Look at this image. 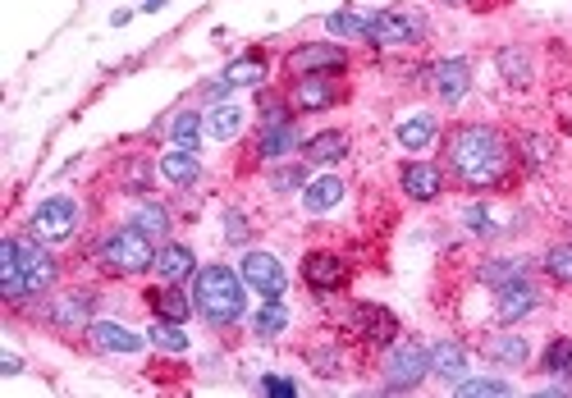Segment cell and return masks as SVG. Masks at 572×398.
I'll use <instances>...</instances> for the list:
<instances>
[{
  "mask_svg": "<svg viewBox=\"0 0 572 398\" xmlns=\"http://www.w3.org/2000/svg\"><path fill=\"white\" fill-rule=\"evenodd\" d=\"M357 334L371 339V344H394L399 339V321L385 312V307H357Z\"/></svg>",
  "mask_w": 572,
  "mask_h": 398,
  "instance_id": "cell-14",
  "label": "cell"
},
{
  "mask_svg": "<svg viewBox=\"0 0 572 398\" xmlns=\"http://www.w3.org/2000/svg\"><path fill=\"white\" fill-rule=\"evenodd\" d=\"M284 325H289V312H284L280 298H266V302H261V312L252 316V330H257L261 339H275V334H284Z\"/></svg>",
  "mask_w": 572,
  "mask_h": 398,
  "instance_id": "cell-28",
  "label": "cell"
},
{
  "mask_svg": "<svg viewBox=\"0 0 572 398\" xmlns=\"http://www.w3.org/2000/svg\"><path fill=\"white\" fill-rule=\"evenodd\" d=\"M431 138H435V115L417 110V115L399 119V147H403V151H421V147H431Z\"/></svg>",
  "mask_w": 572,
  "mask_h": 398,
  "instance_id": "cell-23",
  "label": "cell"
},
{
  "mask_svg": "<svg viewBox=\"0 0 572 398\" xmlns=\"http://www.w3.org/2000/svg\"><path fill=\"white\" fill-rule=\"evenodd\" d=\"M293 147H298V129H293V119H289V124H275V129L261 133L257 156L261 161H280V156H289Z\"/></svg>",
  "mask_w": 572,
  "mask_h": 398,
  "instance_id": "cell-24",
  "label": "cell"
},
{
  "mask_svg": "<svg viewBox=\"0 0 572 398\" xmlns=\"http://www.w3.org/2000/svg\"><path fill=\"white\" fill-rule=\"evenodd\" d=\"M161 5H165V0H147V10H161Z\"/></svg>",
  "mask_w": 572,
  "mask_h": 398,
  "instance_id": "cell-45",
  "label": "cell"
},
{
  "mask_svg": "<svg viewBox=\"0 0 572 398\" xmlns=\"http://www.w3.org/2000/svg\"><path fill=\"white\" fill-rule=\"evenodd\" d=\"M133 225H138L142 234L165 238V234H170V211H165V206H156V202H147V206H138V216H133Z\"/></svg>",
  "mask_w": 572,
  "mask_h": 398,
  "instance_id": "cell-33",
  "label": "cell"
},
{
  "mask_svg": "<svg viewBox=\"0 0 572 398\" xmlns=\"http://www.w3.org/2000/svg\"><path fill=\"white\" fill-rule=\"evenodd\" d=\"M467 87H472L467 60H440V65H435V92H440L444 101H463Z\"/></svg>",
  "mask_w": 572,
  "mask_h": 398,
  "instance_id": "cell-17",
  "label": "cell"
},
{
  "mask_svg": "<svg viewBox=\"0 0 572 398\" xmlns=\"http://www.w3.org/2000/svg\"><path fill=\"white\" fill-rule=\"evenodd\" d=\"M444 188V174L440 165H403V193L412 197V202H435Z\"/></svg>",
  "mask_w": 572,
  "mask_h": 398,
  "instance_id": "cell-13",
  "label": "cell"
},
{
  "mask_svg": "<svg viewBox=\"0 0 572 398\" xmlns=\"http://www.w3.org/2000/svg\"><path fill=\"white\" fill-rule=\"evenodd\" d=\"M238 129H243V110L238 106H216L211 115H206V133H211L216 142H229Z\"/></svg>",
  "mask_w": 572,
  "mask_h": 398,
  "instance_id": "cell-29",
  "label": "cell"
},
{
  "mask_svg": "<svg viewBox=\"0 0 572 398\" xmlns=\"http://www.w3.org/2000/svg\"><path fill=\"white\" fill-rule=\"evenodd\" d=\"M467 229H472V234H495V225H490V216L481 206H467Z\"/></svg>",
  "mask_w": 572,
  "mask_h": 398,
  "instance_id": "cell-41",
  "label": "cell"
},
{
  "mask_svg": "<svg viewBox=\"0 0 572 398\" xmlns=\"http://www.w3.org/2000/svg\"><path fill=\"white\" fill-rule=\"evenodd\" d=\"M170 133H174V147L197 151V142H202V115H193V110H184V115H174Z\"/></svg>",
  "mask_w": 572,
  "mask_h": 398,
  "instance_id": "cell-32",
  "label": "cell"
},
{
  "mask_svg": "<svg viewBox=\"0 0 572 398\" xmlns=\"http://www.w3.org/2000/svg\"><path fill=\"white\" fill-rule=\"evenodd\" d=\"M458 394L463 398H504V394H513V385H508V380H458Z\"/></svg>",
  "mask_w": 572,
  "mask_h": 398,
  "instance_id": "cell-37",
  "label": "cell"
},
{
  "mask_svg": "<svg viewBox=\"0 0 572 398\" xmlns=\"http://www.w3.org/2000/svg\"><path fill=\"white\" fill-rule=\"evenodd\" d=\"M87 339H92L101 353H138V348L147 344L142 334L124 330V325H115V321H92L87 325Z\"/></svg>",
  "mask_w": 572,
  "mask_h": 398,
  "instance_id": "cell-11",
  "label": "cell"
},
{
  "mask_svg": "<svg viewBox=\"0 0 572 398\" xmlns=\"http://www.w3.org/2000/svg\"><path fill=\"white\" fill-rule=\"evenodd\" d=\"M238 275H243V284L257 289L261 298H284V289H289V275H284L280 257H270V252H248L243 266H238Z\"/></svg>",
  "mask_w": 572,
  "mask_h": 398,
  "instance_id": "cell-7",
  "label": "cell"
},
{
  "mask_svg": "<svg viewBox=\"0 0 572 398\" xmlns=\"http://www.w3.org/2000/svg\"><path fill=\"white\" fill-rule=\"evenodd\" d=\"M481 280L495 284V289H504V284H518V280H527V261H490V266L481 270Z\"/></svg>",
  "mask_w": 572,
  "mask_h": 398,
  "instance_id": "cell-34",
  "label": "cell"
},
{
  "mask_svg": "<svg viewBox=\"0 0 572 398\" xmlns=\"http://www.w3.org/2000/svg\"><path fill=\"white\" fill-rule=\"evenodd\" d=\"M161 174L174 183V188H193L197 174H202V165H197V156L188 147H174L161 156Z\"/></svg>",
  "mask_w": 572,
  "mask_h": 398,
  "instance_id": "cell-20",
  "label": "cell"
},
{
  "mask_svg": "<svg viewBox=\"0 0 572 398\" xmlns=\"http://www.w3.org/2000/svg\"><path fill=\"white\" fill-rule=\"evenodd\" d=\"M78 202L74 197H46L42 206L33 211V234L46 238V243H60V238H69L78 229Z\"/></svg>",
  "mask_w": 572,
  "mask_h": 398,
  "instance_id": "cell-6",
  "label": "cell"
},
{
  "mask_svg": "<svg viewBox=\"0 0 572 398\" xmlns=\"http://www.w3.org/2000/svg\"><path fill=\"white\" fill-rule=\"evenodd\" d=\"M426 376H431V353L421 344H412V339L394 344V353H389V362H385V385L389 389H417Z\"/></svg>",
  "mask_w": 572,
  "mask_h": 398,
  "instance_id": "cell-5",
  "label": "cell"
},
{
  "mask_svg": "<svg viewBox=\"0 0 572 398\" xmlns=\"http://www.w3.org/2000/svg\"><path fill=\"white\" fill-rule=\"evenodd\" d=\"M431 376L440 380H467V348L454 344V339H444V344L431 348Z\"/></svg>",
  "mask_w": 572,
  "mask_h": 398,
  "instance_id": "cell-18",
  "label": "cell"
},
{
  "mask_svg": "<svg viewBox=\"0 0 572 398\" xmlns=\"http://www.w3.org/2000/svg\"><path fill=\"white\" fill-rule=\"evenodd\" d=\"M486 357L490 362H499V366H522L531 357V348H527L522 334H495V339L486 344Z\"/></svg>",
  "mask_w": 572,
  "mask_h": 398,
  "instance_id": "cell-26",
  "label": "cell"
},
{
  "mask_svg": "<svg viewBox=\"0 0 572 398\" xmlns=\"http://www.w3.org/2000/svg\"><path fill=\"white\" fill-rule=\"evenodd\" d=\"M344 46L335 42H321V46H303V51L289 55V69L293 74H330V69H344Z\"/></svg>",
  "mask_w": 572,
  "mask_h": 398,
  "instance_id": "cell-10",
  "label": "cell"
},
{
  "mask_svg": "<svg viewBox=\"0 0 572 398\" xmlns=\"http://www.w3.org/2000/svg\"><path fill=\"white\" fill-rule=\"evenodd\" d=\"M449 5H454V0H449Z\"/></svg>",
  "mask_w": 572,
  "mask_h": 398,
  "instance_id": "cell-46",
  "label": "cell"
},
{
  "mask_svg": "<svg viewBox=\"0 0 572 398\" xmlns=\"http://www.w3.org/2000/svg\"><path fill=\"white\" fill-rule=\"evenodd\" d=\"M55 284V257L37 238H5L0 243V293L5 302H28Z\"/></svg>",
  "mask_w": 572,
  "mask_h": 398,
  "instance_id": "cell-2",
  "label": "cell"
},
{
  "mask_svg": "<svg viewBox=\"0 0 572 398\" xmlns=\"http://www.w3.org/2000/svg\"><path fill=\"white\" fill-rule=\"evenodd\" d=\"M270 188H275V193H293V188H307V170H303V165H284V170L270 174Z\"/></svg>",
  "mask_w": 572,
  "mask_h": 398,
  "instance_id": "cell-40",
  "label": "cell"
},
{
  "mask_svg": "<svg viewBox=\"0 0 572 398\" xmlns=\"http://www.w3.org/2000/svg\"><path fill=\"white\" fill-rule=\"evenodd\" d=\"M449 170L467 188H490L508 170V142L486 124H463L449 133Z\"/></svg>",
  "mask_w": 572,
  "mask_h": 398,
  "instance_id": "cell-1",
  "label": "cell"
},
{
  "mask_svg": "<svg viewBox=\"0 0 572 398\" xmlns=\"http://www.w3.org/2000/svg\"><path fill=\"white\" fill-rule=\"evenodd\" d=\"M303 280L312 284L316 293H330L344 284V261L335 257V252H312V257L303 261Z\"/></svg>",
  "mask_w": 572,
  "mask_h": 398,
  "instance_id": "cell-12",
  "label": "cell"
},
{
  "mask_svg": "<svg viewBox=\"0 0 572 398\" xmlns=\"http://www.w3.org/2000/svg\"><path fill=\"white\" fill-rule=\"evenodd\" d=\"M536 289H531L527 280H518V284H504L499 289V302H495V312H499V321H522L527 312H536Z\"/></svg>",
  "mask_w": 572,
  "mask_h": 398,
  "instance_id": "cell-16",
  "label": "cell"
},
{
  "mask_svg": "<svg viewBox=\"0 0 572 398\" xmlns=\"http://www.w3.org/2000/svg\"><path fill=\"white\" fill-rule=\"evenodd\" d=\"M261 389H266V394H275V398H293V394H298V385H293V380H266Z\"/></svg>",
  "mask_w": 572,
  "mask_h": 398,
  "instance_id": "cell-43",
  "label": "cell"
},
{
  "mask_svg": "<svg viewBox=\"0 0 572 398\" xmlns=\"http://www.w3.org/2000/svg\"><path fill=\"white\" fill-rule=\"evenodd\" d=\"M325 28H330L335 37H367L371 14H330V19H325Z\"/></svg>",
  "mask_w": 572,
  "mask_h": 398,
  "instance_id": "cell-35",
  "label": "cell"
},
{
  "mask_svg": "<svg viewBox=\"0 0 572 398\" xmlns=\"http://www.w3.org/2000/svg\"><path fill=\"white\" fill-rule=\"evenodd\" d=\"M101 266L115 270V275H138V270L156 266V238L152 234H142L138 225L129 229H115V234L101 243Z\"/></svg>",
  "mask_w": 572,
  "mask_h": 398,
  "instance_id": "cell-4",
  "label": "cell"
},
{
  "mask_svg": "<svg viewBox=\"0 0 572 398\" xmlns=\"http://www.w3.org/2000/svg\"><path fill=\"white\" fill-rule=\"evenodd\" d=\"M0 371H5V376H14V371H19V357L5 353V357H0Z\"/></svg>",
  "mask_w": 572,
  "mask_h": 398,
  "instance_id": "cell-44",
  "label": "cell"
},
{
  "mask_svg": "<svg viewBox=\"0 0 572 398\" xmlns=\"http://www.w3.org/2000/svg\"><path fill=\"white\" fill-rule=\"evenodd\" d=\"M499 74H504L508 83H527L531 78L527 51H522V46H504V51H499Z\"/></svg>",
  "mask_w": 572,
  "mask_h": 398,
  "instance_id": "cell-31",
  "label": "cell"
},
{
  "mask_svg": "<svg viewBox=\"0 0 572 398\" xmlns=\"http://www.w3.org/2000/svg\"><path fill=\"white\" fill-rule=\"evenodd\" d=\"M152 307H156V316H165V321H188L197 302L184 298V289H174V284H170V289L152 293Z\"/></svg>",
  "mask_w": 572,
  "mask_h": 398,
  "instance_id": "cell-27",
  "label": "cell"
},
{
  "mask_svg": "<svg viewBox=\"0 0 572 398\" xmlns=\"http://www.w3.org/2000/svg\"><path fill=\"white\" fill-rule=\"evenodd\" d=\"M225 234H229V243H243V238H248V225H243L238 211H229V216H225Z\"/></svg>",
  "mask_w": 572,
  "mask_h": 398,
  "instance_id": "cell-42",
  "label": "cell"
},
{
  "mask_svg": "<svg viewBox=\"0 0 572 398\" xmlns=\"http://www.w3.org/2000/svg\"><path fill=\"white\" fill-rule=\"evenodd\" d=\"M193 302L206 325H234L248 312V293H243V275L229 266H202L193 284Z\"/></svg>",
  "mask_w": 572,
  "mask_h": 398,
  "instance_id": "cell-3",
  "label": "cell"
},
{
  "mask_svg": "<svg viewBox=\"0 0 572 398\" xmlns=\"http://www.w3.org/2000/svg\"><path fill=\"white\" fill-rule=\"evenodd\" d=\"M156 275L170 284H179L184 275H193V252L184 248V243H165L161 252H156Z\"/></svg>",
  "mask_w": 572,
  "mask_h": 398,
  "instance_id": "cell-22",
  "label": "cell"
},
{
  "mask_svg": "<svg viewBox=\"0 0 572 398\" xmlns=\"http://www.w3.org/2000/svg\"><path fill=\"white\" fill-rule=\"evenodd\" d=\"M344 156H348V138L339 129L316 133V138L307 142V161L312 165H335V161H344Z\"/></svg>",
  "mask_w": 572,
  "mask_h": 398,
  "instance_id": "cell-25",
  "label": "cell"
},
{
  "mask_svg": "<svg viewBox=\"0 0 572 398\" xmlns=\"http://www.w3.org/2000/svg\"><path fill=\"white\" fill-rule=\"evenodd\" d=\"M339 202H344V179H335V174H321V179H312L303 188V206L312 216H321V211H330Z\"/></svg>",
  "mask_w": 572,
  "mask_h": 398,
  "instance_id": "cell-19",
  "label": "cell"
},
{
  "mask_svg": "<svg viewBox=\"0 0 572 398\" xmlns=\"http://www.w3.org/2000/svg\"><path fill=\"white\" fill-rule=\"evenodd\" d=\"M545 275H550V280H559V284H572V243L545 252Z\"/></svg>",
  "mask_w": 572,
  "mask_h": 398,
  "instance_id": "cell-36",
  "label": "cell"
},
{
  "mask_svg": "<svg viewBox=\"0 0 572 398\" xmlns=\"http://www.w3.org/2000/svg\"><path fill=\"white\" fill-rule=\"evenodd\" d=\"M367 37H371L376 46H408V42H417V37H421V23L412 19V14L380 10V14H371Z\"/></svg>",
  "mask_w": 572,
  "mask_h": 398,
  "instance_id": "cell-8",
  "label": "cell"
},
{
  "mask_svg": "<svg viewBox=\"0 0 572 398\" xmlns=\"http://www.w3.org/2000/svg\"><path fill=\"white\" fill-rule=\"evenodd\" d=\"M335 101V83H330V74H303L298 83H293V106L298 110H325Z\"/></svg>",
  "mask_w": 572,
  "mask_h": 398,
  "instance_id": "cell-15",
  "label": "cell"
},
{
  "mask_svg": "<svg viewBox=\"0 0 572 398\" xmlns=\"http://www.w3.org/2000/svg\"><path fill=\"white\" fill-rule=\"evenodd\" d=\"M545 371L550 376H572V339H554L545 348Z\"/></svg>",
  "mask_w": 572,
  "mask_h": 398,
  "instance_id": "cell-38",
  "label": "cell"
},
{
  "mask_svg": "<svg viewBox=\"0 0 572 398\" xmlns=\"http://www.w3.org/2000/svg\"><path fill=\"white\" fill-rule=\"evenodd\" d=\"M92 302H97L92 293H60L46 307V321L55 330H83V325H92Z\"/></svg>",
  "mask_w": 572,
  "mask_h": 398,
  "instance_id": "cell-9",
  "label": "cell"
},
{
  "mask_svg": "<svg viewBox=\"0 0 572 398\" xmlns=\"http://www.w3.org/2000/svg\"><path fill=\"white\" fill-rule=\"evenodd\" d=\"M147 188H152V165L147 161L124 165V193H147Z\"/></svg>",
  "mask_w": 572,
  "mask_h": 398,
  "instance_id": "cell-39",
  "label": "cell"
},
{
  "mask_svg": "<svg viewBox=\"0 0 572 398\" xmlns=\"http://www.w3.org/2000/svg\"><path fill=\"white\" fill-rule=\"evenodd\" d=\"M147 339H152L156 348H165V353H184L188 348V334H184V321H156L152 325V334H147Z\"/></svg>",
  "mask_w": 572,
  "mask_h": 398,
  "instance_id": "cell-30",
  "label": "cell"
},
{
  "mask_svg": "<svg viewBox=\"0 0 572 398\" xmlns=\"http://www.w3.org/2000/svg\"><path fill=\"white\" fill-rule=\"evenodd\" d=\"M257 78H266V60H261V55H243V60H234V65L225 69L220 83H211V97L229 92V87H248V83H257Z\"/></svg>",
  "mask_w": 572,
  "mask_h": 398,
  "instance_id": "cell-21",
  "label": "cell"
}]
</instances>
